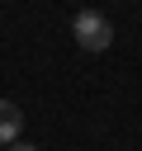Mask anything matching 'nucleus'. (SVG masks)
<instances>
[{"label":"nucleus","mask_w":142,"mask_h":151,"mask_svg":"<svg viewBox=\"0 0 142 151\" xmlns=\"http://www.w3.org/2000/svg\"><path fill=\"white\" fill-rule=\"evenodd\" d=\"M71 33H76V42H80L85 52H104V47L114 42V24H109L99 9H80V14L71 19Z\"/></svg>","instance_id":"obj_1"},{"label":"nucleus","mask_w":142,"mask_h":151,"mask_svg":"<svg viewBox=\"0 0 142 151\" xmlns=\"http://www.w3.org/2000/svg\"><path fill=\"white\" fill-rule=\"evenodd\" d=\"M19 127H24V113H19L9 99H0V142H5V146L19 142Z\"/></svg>","instance_id":"obj_2"},{"label":"nucleus","mask_w":142,"mask_h":151,"mask_svg":"<svg viewBox=\"0 0 142 151\" xmlns=\"http://www.w3.org/2000/svg\"><path fill=\"white\" fill-rule=\"evenodd\" d=\"M9 151H38V146H28V142H9Z\"/></svg>","instance_id":"obj_3"}]
</instances>
